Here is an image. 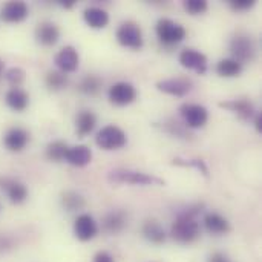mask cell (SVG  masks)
Instances as JSON below:
<instances>
[{"instance_id": "obj_24", "label": "cell", "mask_w": 262, "mask_h": 262, "mask_svg": "<svg viewBox=\"0 0 262 262\" xmlns=\"http://www.w3.org/2000/svg\"><path fill=\"white\" fill-rule=\"evenodd\" d=\"M97 126V115L92 111H80L75 118V130L80 138L89 135Z\"/></svg>"}, {"instance_id": "obj_7", "label": "cell", "mask_w": 262, "mask_h": 262, "mask_svg": "<svg viewBox=\"0 0 262 262\" xmlns=\"http://www.w3.org/2000/svg\"><path fill=\"white\" fill-rule=\"evenodd\" d=\"M180 114L189 129H201L209 121V111L203 104L184 103L180 106Z\"/></svg>"}, {"instance_id": "obj_29", "label": "cell", "mask_w": 262, "mask_h": 262, "mask_svg": "<svg viewBox=\"0 0 262 262\" xmlns=\"http://www.w3.org/2000/svg\"><path fill=\"white\" fill-rule=\"evenodd\" d=\"M101 84H103V81H101L100 77H97V75H86V77L80 81L78 91L83 92V94H86V95H95V94L100 92Z\"/></svg>"}, {"instance_id": "obj_8", "label": "cell", "mask_w": 262, "mask_h": 262, "mask_svg": "<svg viewBox=\"0 0 262 262\" xmlns=\"http://www.w3.org/2000/svg\"><path fill=\"white\" fill-rule=\"evenodd\" d=\"M138 97L137 88L129 81H118L112 84L107 91V98L115 106H129Z\"/></svg>"}, {"instance_id": "obj_31", "label": "cell", "mask_w": 262, "mask_h": 262, "mask_svg": "<svg viewBox=\"0 0 262 262\" xmlns=\"http://www.w3.org/2000/svg\"><path fill=\"white\" fill-rule=\"evenodd\" d=\"M183 5H184V9L190 15H200V14H204L209 9L207 0H186Z\"/></svg>"}, {"instance_id": "obj_35", "label": "cell", "mask_w": 262, "mask_h": 262, "mask_svg": "<svg viewBox=\"0 0 262 262\" xmlns=\"http://www.w3.org/2000/svg\"><path fill=\"white\" fill-rule=\"evenodd\" d=\"M207 262H232V259H230L227 255L221 253V252H215V253H212V255L209 256Z\"/></svg>"}, {"instance_id": "obj_26", "label": "cell", "mask_w": 262, "mask_h": 262, "mask_svg": "<svg viewBox=\"0 0 262 262\" xmlns=\"http://www.w3.org/2000/svg\"><path fill=\"white\" fill-rule=\"evenodd\" d=\"M69 146L61 141V140H55V141H51L48 146H46V150H45V155L49 161H54V163H61L64 161V157H66V152H68Z\"/></svg>"}, {"instance_id": "obj_20", "label": "cell", "mask_w": 262, "mask_h": 262, "mask_svg": "<svg viewBox=\"0 0 262 262\" xmlns=\"http://www.w3.org/2000/svg\"><path fill=\"white\" fill-rule=\"evenodd\" d=\"M126 224H127V218H126V213L121 210H111L101 220V227L109 235L120 233L126 227Z\"/></svg>"}, {"instance_id": "obj_2", "label": "cell", "mask_w": 262, "mask_h": 262, "mask_svg": "<svg viewBox=\"0 0 262 262\" xmlns=\"http://www.w3.org/2000/svg\"><path fill=\"white\" fill-rule=\"evenodd\" d=\"M107 180L112 184H135V186H164V181L154 177V175H147L144 172H138V170H132V169H115L112 172H109Z\"/></svg>"}, {"instance_id": "obj_13", "label": "cell", "mask_w": 262, "mask_h": 262, "mask_svg": "<svg viewBox=\"0 0 262 262\" xmlns=\"http://www.w3.org/2000/svg\"><path fill=\"white\" fill-rule=\"evenodd\" d=\"M54 63L58 68V71H61L64 74L75 72L78 69V64H80L78 51L74 46H64L55 54Z\"/></svg>"}, {"instance_id": "obj_19", "label": "cell", "mask_w": 262, "mask_h": 262, "mask_svg": "<svg viewBox=\"0 0 262 262\" xmlns=\"http://www.w3.org/2000/svg\"><path fill=\"white\" fill-rule=\"evenodd\" d=\"M203 224L206 230L212 235H226L230 232V223L226 216L216 212H209L203 218Z\"/></svg>"}, {"instance_id": "obj_14", "label": "cell", "mask_w": 262, "mask_h": 262, "mask_svg": "<svg viewBox=\"0 0 262 262\" xmlns=\"http://www.w3.org/2000/svg\"><path fill=\"white\" fill-rule=\"evenodd\" d=\"M218 106L233 112L238 118H241L244 121L253 120L258 112L255 109V104L249 98H236V100H230V101H223Z\"/></svg>"}, {"instance_id": "obj_39", "label": "cell", "mask_w": 262, "mask_h": 262, "mask_svg": "<svg viewBox=\"0 0 262 262\" xmlns=\"http://www.w3.org/2000/svg\"><path fill=\"white\" fill-rule=\"evenodd\" d=\"M3 71H5V63H3V61L0 60V77L3 75Z\"/></svg>"}, {"instance_id": "obj_22", "label": "cell", "mask_w": 262, "mask_h": 262, "mask_svg": "<svg viewBox=\"0 0 262 262\" xmlns=\"http://www.w3.org/2000/svg\"><path fill=\"white\" fill-rule=\"evenodd\" d=\"M141 233L150 244H155V246H160V244L166 243V239H167L166 230L157 220H147L143 224Z\"/></svg>"}, {"instance_id": "obj_28", "label": "cell", "mask_w": 262, "mask_h": 262, "mask_svg": "<svg viewBox=\"0 0 262 262\" xmlns=\"http://www.w3.org/2000/svg\"><path fill=\"white\" fill-rule=\"evenodd\" d=\"M45 83L48 89L57 92L68 86V75L61 71H49L45 77Z\"/></svg>"}, {"instance_id": "obj_30", "label": "cell", "mask_w": 262, "mask_h": 262, "mask_svg": "<svg viewBox=\"0 0 262 262\" xmlns=\"http://www.w3.org/2000/svg\"><path fill=\"white\" fill-rule=\"evenodd\" d=\"M5 80L12 86V88H20V84L26 78V72L21 68H9L6 72H3Z\"/></svg>"}, {"instance_id": "obj_9", "label": "cell", "mask_w": 262, "mask_h": 262, "mask_svg": "<svg viewBox=\"0 0 262 262\" xmlns=\"http://www.w3.org/2000/svg\"><path fill=\"white\" fill-rule=\"evenodd\" d=\"M74 235L78 241L88 243L98 235V224L89 213H81L75 218L74 223Z\"/></svg>"}, {"instance_id": "obj_4", "label": "cell", "mask_w": 262, "mask_h": 262, "mask_svg": "<svg viewBox=\"0 0 262 262\" xmlns=\"http://www.w3.org/2000/svg\"><path fill=\"white\" fill-rule=\"evenodd\" d=\"M229 49H230L232 58L239 61L241 64L253 61L256 54H258V48H256L255 40L247 34H236L230 40Z\"/></svg>"}, {"instance_id": "obj_36", "label": "cell", "mask_w": 262, "mask_h": 262, "mask_svg": "<svg viewBox=\"0 0 262 262\" xmlns=\"http://www.w3.org/2000/svg\"><path fill=\"white\" fill-rule=\"evenodd\" d=\"M94 262H115V259L109 252H98L94 256Z\"/></svg>"}, {"instance_id": "obj_6", "label": "cell", "mask_w": 262, "mask_h": 262, "mask_svg": "<svg viewBox=\"0 0 262 262\" xmlns=\"http://www.w3.org/2000/svg\"><path fill=\"white\" fill-rule=\"evenodd\" d=\"M117 41L127 49H134V51L141 49L144 45V38L140 25L130 20L121 23L117 29Z\"/></svg>"}, {"instance_id": "obj_11", "label": "cell", "mask_w": 262, "mask_h": 262, "mask_svg": "<svg viewBox=\"0 0 262 262\" xmlns=\"http://www.w3.org/2000/svg\"><path fill=\"white\" fill-rule=\"evenodd\" d=\"M0 190L6 193L12 204H21L28 200V187L15 178L0 175Z\"/></svg>"}, {"instance_id": "obj_25", "label": "cell", "mask_w": 262, "mask_h": 262, "mask_svg": "<svg viewBox=\"0 0 262 262\" xmlns=\"http://www.w3.org/2000/svg\"><path fill=\"white\" fill-rule=\"evenodd\" d=\"M215 71L220 77L223 78H235L243 72V64L236 60L230 58H223L216 63Z\"/></svg>"}, {"instance_id": "obj_23", "label": "cell", "mask_w": 262, "mask_h": 262, "mask_svg": "<svg viewBox=\"0 0 262 262\" xmlns=\"http://www.w3.org/2000/svg\"><path fill=\"white\" fill-rule=\"evenodd\" d=\"M5 103L15 112H23L29 106V95L21 88H11L5 95Z\"/></svg>"}, {"instance_id": "obj_17", "label": "cell", "mask_w": 262, "mask_h": 262, "mask_svg": "<svg viewBox=\"0 0 262 262\" xmlns=\"http://www.w3.org/2000/svg\"><path fill=\"white\" fill-rule=\"evenodd\" d=\"M35 38L41 46H54L60 38V28L52 21H41L35 28Z\"/></svg>"}, {"instance_id": "obj_37", "label": "cell", "mask_w": 262, "mask_h": 262, "mask_svg": "<svg viewBox=\"0 0 262 262\" xmlns=\"http://www.w3.org/2000/svg\"><path fill=\"white\" fill-rule=\"evenodd\" d=\"M253 123H255V129L258 134H262V112H256L255 118H253Z\"/></svg>"}, {"instance_id": "obj_1", "label": "cell", "mask_w": 262, "mask_h": 262, "mask_svg": "<svg viewBox=\"0 0 262 262\" xmlns=\"http://www.w3.org/2000/svg\"><path fill=\"white\" fill-rule=\"evenodd\" d=\"M203 204H190L183 209L170 227V236L175 243L189 246L201 236V227L196 221V215L201 213Z\"/></svg>"}, {"instance_id": "obj_15", "label": "cell", "mask_w": 262, "mask_h": 262, "mask_svg": "<svg viewBox=\"0 0 262 262\" xmlns=\"http://www.w3.org/2000/svg\"><path fill=\"white\" fill-rule=\"evenodd\" d=\"M29 143V132L23 127H11L3 135V146L9 152H21Z\"/></svg>"}, {"instance_id": "obj_32", "label": "cell", "mask_w": 262, "mask_h": 262, "mask_svg": "<svg viewBox=\"0 0 262 262\" xmlns=\"http://www.w3.org/2000/svg\"><path fill=\"white\" fill-rule=\"evenodd\" d=\"M229 5L233 11H249L256 5V0H230Z\"/></svg>"}, {"instance_id": "obj_16", "label": "cell", "mask_w": 262, "mask_h": 262, "mask_svg": "<svg viewBox=\"0 0 262 262\" xmlns=\"http://www.w3.org/2000/svg\"><path fill=\"white\" fill-rule=\"evenodd\" d=\"M29 14V8L21 0H12L2 6L0 17L6 23H20L23 21Z\"/></svg>"}, {"instance_id": "obj_27", "label": "cell", "mask_w": 262, "mask_h": 262, "mask_svg": "<svg viewBox=\"0 0 262 262\" xmlns=\"http://www.w3.org/2000/svg\"><path fill=\"white\" fill-rule=\"evenodd\" d=\"M61 204H63V207L68 212H77V210L84 209L86 201H84V198L80 193H77L74 190H66L61 195Z\"/></svg>"}, {"instance_id": "obj_12", "label": "cell", "mask_w": 262, "mask_h": 262, "mask_svg": "<svg viewBox=\"0 0 262 262\" xmlns=\"http://www.w3.org/2000/svg\"><path fill=\"white\" fill-rule=\"evenodd\" d=\"M157 88H158V91H161V92H164L167 95H172V97H184V95H187L192 91L193 83L187 77H175V78L160 80L157 83Z\"/></svg>"}, {"instance_id": "obj_18", "label": "cell", "mask_w": 262, "mask_h": 262, "mask_svg": "<svg viewBox=\"0 0 262 262\" xmlns=\"http://www.w3.org/2000/svg\"><path fill=\"white\" fill-rule=\"evenodd\" d=\"M64 161L74 167H86L92 161V150L84 144H77L68 149Z\"/></svg>"}, {"instance_id": "obj_10", "label": "cell", "mask_w": 262, "mask_h": 262, "mask_svg": "<svg viewBox=\"0 0 262 262\" xmlns=\"http://www.w3.org/2000/svg\"><path fill=\"white\" fill-rule=\"evenodd\" d=\"M178 60H180L181 66L192 69L200 75H204L207 72V57H206V54H203L198 49H193V48L183 49L180 52Z\"/></svg>"}, {"instance_id": "obj_5", "label": "cell", "mask_w": 262, "mask_h": 262, "mask_svg": "<svg viewBox=\"0 0 262 262\" xmlns=\"http://www.w3.org/2000/svg\"><path fill=\"white\" fill-rule=\"evenodd\" d=\"M95 143L104 150H118L127 144V135L121 127L115 124H107L98 130Z\"/></svg>"}, {"instance_id": "obj_34", "label": "cell", "mask_w": 262, "mask_h": 262, "mask_svg": "<svg viewBox=\"0 0 262 262\" xmlns=\"http://www.w3.org/2000/svg\"><path fill=\"white\" fill-rule=\"evenodd\" d=\"M164 129H166L167 132H170L172 135L186 137V132H184V129H183V127H181V124H180V123H177V121H169L167 124H164Z\"/></svg>"}, {"instance_id": "obj_21", "label": "cell", "mask_w": 262, "mask_h": 262, "mask_svg": "<svg viewBox=\"0 0 262 262\" xmlns=\"http://www.w3.org/2000/svg\"><path fill=\"white\" fill-rule=\"evenodd\" d=\"M83 20L91 29H103L109 23V14L100 6H89L83 11Z\"/></svg>"}, {"instance_id": "obj_38", "label": "cell", "mask_w": 262, "mask_h": 262, "mask_svg": "<svg viewBox=\"0 0 262 262\" xmlns=\"http://www.w3.org/2000/svg\"><path fill=\"white\" fill-rule=\"evenodd\" d=\"M58 5H60V6H63L64 9H71V8H74V6H75V0H60V2H58Z\"/></svg>"}, {"instance_id": "obj_3", "label": "cell", "mask_w": 262, "mask_h": 262, "mask_svg": "<svg viewBox=\"0 0 262 262\" xmlns=\"http://www.w3.org/2000/svg\"><path fill=\"white\" fill-rule=\"evenodd\" d=\"M155 32L158 40L166 46H175L181 43L187 35L186 28L170 18H160L155 25Z\"/></svg>"}, {"instance_id": "obj_33", "label": "cell", "mask_w": 262, "mask_h": 262, "mask_svg": "<svg viewBox=\"0 0 262 262\" xmlns=\"http://www.w3.org/2000/svg\"><path fill=\"white\" fill-rule=\"evenodd\" d=\"M173 163H175V164H180V166H192V167H196V169L201 170L206 177L209 175V170H207L204 161H201V160H186V163H178V161L173 160Z\"/></svg>"}]
</instances>
